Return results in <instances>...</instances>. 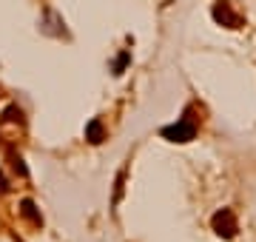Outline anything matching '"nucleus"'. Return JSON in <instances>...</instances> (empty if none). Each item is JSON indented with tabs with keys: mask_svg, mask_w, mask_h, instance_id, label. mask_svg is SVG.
Here are the masks:
<instances>
[{
	"mask_svg": "<svg viewBox=\"0 0 256 242\" xmlns=\"http://www.w3.org/2000/svg\"><path fill=\"white\" fill-rule=\"evenodd\" d=\"M162 137L171 142H191L196 137V122L182 117V120H176L174 126H165L162 128Z\"/></svg>",
	"mask_w": 256,
	"mask_h": 242,
	"instance_id": "nucleus-1",
	"label": "nucleus"
},
{
	"mask_svg": "<svg viewBox=\"0 0 256 242\" xmlns=\"http://www.w3.org/2000/svg\"><path fill=\"white\" fill-rule=\"evenodd\" d=\"M210 225H214V231L220 234L222 240H234L239 231V222L236 216H234V211L230 208H222V211H216L214 214V220H210Z\"/></svg>",
	"mask_w": 256,
	"mask_h": 242,
	"instance_id": "nucleus-2",
	"label": "nucleus"
},
{
	"mask_svg": "<svg viewBox=\"0 0 256 242\" xmlns=\"http://www.w3.org/2000/svg\"><path fill=\"white\" fill-rule=\"evenodd\" d=\"M210 14H214V20H216V23H222V26H228V28H239V23H242V20H239V14L230 9V3H222V0L214 6V12H210Z\"/></svg>",
	"mask_w": 256,
	"mask_h": 242,
	"instance_id": "nucleus-3",
	"label": "nucleus"
},
{
	"mask_svg": "<svg viewBox=\"0 0 256 242\" xmlns=\"http://www.w3.org/2000/svg\"><path fill=\"white\" fill-rule=\"evenodd\" d=\"M102 134H106V131H102V122L100 120H92L88 126H86V140L94 142V146H97V142H102Z\"/></svg>",
	"mask_w": 256,
	"mask_h": 242,
	"instance_id": "nucleus-4",
	"label": "nucleus"
},
{
	"mask_svg": "<svg viewBox=\"0 0 256 242\" xmlns=\"http://www.w3.org/2000/svg\"><path fill=\"white\" fill-rule=\"evenodd\" d=\"M20 211H23V216H28V220H32L34 225H40V222H43V220H40V214L34 211V202H32V200H23V205H20Z\"/></svg>",
	"mask_w": 256,
	"mask_h": 242,
	"instance_id": "nucleus-5",
	"label": "nucleus"
},
{
	"mask_svg": "<svg viewBox=\"0 0 256 242\" xmlns=\"http://www.w3.org/2000/svg\"><path fill=\"white\" fill-rule=\"evenodd\" d=\"M128 57H131L128 52H126V54H120V57H117V63H114V74H122V68H126V63H128Z\"/></svg>",
	"mask_w": 256,
	"mask_h": 242,
	"instance_id": "nucleus-6",
	"label": "nucleus"
}]
</instances>
